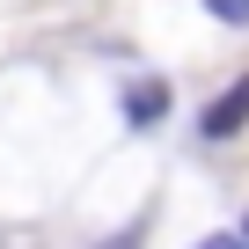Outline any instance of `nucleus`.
<instances>
[{
    "instance_id": "obj_1",
    "label": "nucleus",
    "mask_w": 249,
    "mask_h": 249,
    "mask_svg": "<svg viewBox=\"0 0 249 249\" xmlns=\"http://www.w3.org/2000/svg\"><path fill=\"white\" fill-rule=\"evenodd\" d=\"M242 124H249V81H234L227 95H213V103H205V117H198V132H205V140H234Z\"/></svg>"
},
{
    "instance_id": "obj_2",
    "label": "nucleus",
    "mask_w": 249,
    "mask_h": 249,
    "mask_svg": "<svg viewBox=\"0 0 249 249\" xmlns=\"http://www.w3.org/2000/svg\"><path fill=\"white\" fill-rule=\"evenodd\" d=\"M124 117L132 124H161L169 117V81H140L132 95H124Z\"/></svg>"
},
{
    "instance_id": "obj_3",
    "label": "nucleus",
    "mask_w": 249,
    "mask_h": 249,
    "mask_svg": "<svg viewBox=\"0 0 249 249\" xmlns=\"http://www.w3.org/2000/svg\"><path fill=\"white\" fill-rule=\"evenodd\" d=\"M205 8H213L220 22H249V0H205Z\"/></svg>"
},
{
    "instance_id": "obj_4",
    "label": "nucleus",
    "mask_w": 249,
    "mask_h": 249,
    "mask_svg": "<svg viewBox=\"0 0 249 249\" xmlns=\"http://www.w3.org/2000/svg\"><path fill=\"white\" fill-rule=\"evenodd\" d=\"M95 249H140V227H124V234H110V242H95Z\"/></svg>"
},
{
    "instance_id": "obj_5",
    "label": "nucleus",
    "mask_w": 249,
    "mask_h": 249,
    "mask_svg": "<svg viewBox=\"0 0 249 249\" xmlns=\"http://www.w3.org/2000/svg\"><path fill=\"white\" fill-rule=\"evenodd\" d=\"M213 249H249V242H213Z\"/></svg>"
},
{
    "instance_id": "obj_6",
    "label": "nucleus",
    "mask_w": 249,
    "mask_h": 249,
    "mask_svg": "<svg viewBox=\"0 0 249 249\" xmlns=\"http://www.w3.org/2000/svg\"><path fill=\"white\" fill-rule=\"evenodd\" d=\"M242 242H249V220H242Z\"/></svg>"
}]
</instances>
